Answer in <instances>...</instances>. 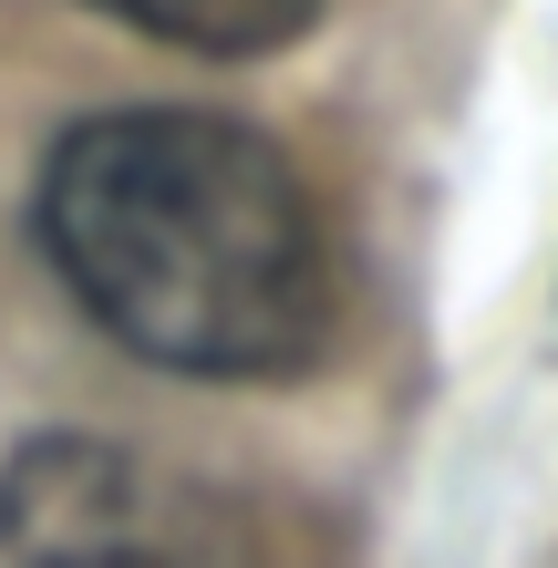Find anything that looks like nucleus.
Wrapping results in <instances>:
<instances>
[{
  "label": "nucleus",
  "instance_id": "obj_1",
  "mask_svg": "<svg viewBox=\"0 0 558 568\" xmlns=\"http://www.w3.org/2000/svg\"><path fill=\"white\" fill-rule=\"evenodd\" d=\"M31 239L104 342L186 383H290L342 331L332 217L239 114H83L42 155Z\"/></svg>",
  "mask_w": 558,
  "mask_h": 568
},
{
  "label": "nucleus",
  "instance_id": "obj_2",
  "mask_svg": "<svg viewBox=\"0 0 558 568\" xmlns=\"http://www.w3.org/2000/svg\"><path fill=\"white\" fill-rule=\"evenodd\" d=\"M0 568H176L145 476L93 434H42L0 465Z\"/></svg>",
  "mask_w": 558,
  "mask_h": 568
},
{
  "label": "nucleus",
  "instance_id": "obj_3",
  "mask_svg": "<svg viewBox=\"0 0 558 568\" xmlns=\"http://www.w3.org/2000/svg\"><path fill=\"white\" fill-rule=\"evenodd\" d=\"M145 42H176V52H207V62H258V52H290L301 31L321 21V0H83Z\"/></svg>",
  "mask_w": 558,
  "mask_h": 568
}]
</instances>
